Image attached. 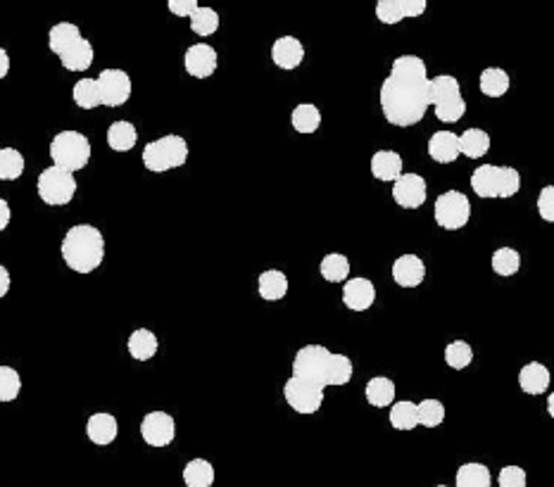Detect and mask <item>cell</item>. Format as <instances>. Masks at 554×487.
I'll list each match as a JSON object with an SVG mask.
<instances>
[{
	"label": "cell",
	"instance_id": "obj_1",
	"mask_svg": "<svg viewBox=\"0 0 554 487\" xmlns=\"http://www.w3.org/2000/svg\"><path fill=\"white\" fill-rule=\"evenodd\" d=\"M431 107L429 69L422 57H397L381 86V110L388 124L407 129L419 124Z\"/></svg>",
	"mask_w": 554,
	"mask_h": 487
},
{
	"label": "cell",
	"instance_id": "obj_2",
	"mask_svg": "<svg viewBox=\"0 0 554 487\" xmlns=\"http://www.w3.org/2000/svg\"><path fill=\"white\" fill-rule=\"evenodd\" d=\"M353 362L350 356L335 355L322 345H307L297 350L293 359V378L312 385H319L322 390L335 385H347L353 381Z\"/></svg>",
	"mask_w": 554,
	"mask_h": 487
},
{
	"label": "cell",
	"instance_id": "obj_3",
	"mask_svg": "<svg viewBox=\"0 0 554 487\" xmlns=\"http://www.w3.org/2000/svg\"><path fill=\"white\" fill-rule=\"evenodd\" d=\"M105 238L91 224H76L63 238V259L76 274H91L102 264Z\"/></svg>",
	"mask_w": 554,
	"mask_h": 487
},
{
	"label": "cell",
	"instance_id": "obj_4",
	"mask_svg": "<svg viewBox=\"0 0 554 487\" xmlns=\"http://www.w3.org/2000/svg\"><path fill=\"white\" fill-rule=\"evenodd\" d=\"M471 188L479 198H514L521 190V174L514 167L483 164L471 174Z\"/></svg>",
	"mask_w": 554,
	"mask_h": 487
},
{
	"label": "cell",
	"instance_id": "obj_5",
	"mask_svg": "<svg viewBox=\"0 0 554 487\" xmlns=\"http://www.w3.org/2000/svg\"><path fill=\"white\" fill-rule=\"evenodd\" d=\"M186 160H189V143L177 133L158 138L143 148V164L152 174H164V171L183 167Z\"/></svg>",
	"mask_w": 554,
	"mask_h": 487
},
{
	"label": "cell",
	"instance_id": "obj_6",
	"mask_svg": "<svg viewBox=\"0 0 554 487\" xmlns=\"http://www.w3.org/2000/svg\"><path fill=\"white\" fill-rule=\"evenodd\" d=\"M431 105L435 110V117L445 122V124L460 122L466 114V102L462 98L460 82L450 74L431 79Z\"/></svg>",
	"mask_w": 554,
	"mask_h": 487
},
{
	"label": "cell",
	"instance_id": "obj_7",
	"mask_svg": "<svg viewBox=\"0 0 554 487\" xmlns=\"http://www.w3.org/2000/svg\"><path fill=\"white\" fill-rule=\"evenodd\" d=\"M51 157L53 164L64 171H79L89 164L91 160V143L89 138L79 131H60L51 141Z\"/></svg>",
	"mask_w": 554,
	"mask_h": 487
},
{
	"label": "cell",
	"instance_id": "obj_8",
	"mask_svg": "<svg viewBox=\"0 0 554 487\" xmlns=\"http://www.w3.org/2000/svg\"><path fill=\"white\" fill-rule=\"evenodd\" d=\"M38 198L51 207H64L74 200L76 195V179L74 174L64 171L60 167H48L41 171L36 183Z\"/></svg>",
	"mask_w": 554,
	"mask_h": 487
},
{
	"label": "cell",
	"instance_id": "obj_9",
	"mask_svg": "<svg viewBox=\"0 0 554 487\" xmlns=\"http://www.w3.org/2000/svg\"><path fill=\"white\" fill-rule=\"evenodd\" d=\"M433 209L435 221L445 231H460L471 219V202L464 193H457V190H445L442 195H438Z\"/></svg>",
	"mask_w": 554,
	"mask_h": 487
},
{
	"label": "cell",
	"instance_id": "obj_10",
	"mask_svg": "<svg viewBox=\"0 0 554 487\" xmlns=\"http://www.w3.org/2000/svg\"><path fill=\"white\" fill-rule=\"evenodd\" d=\"M95 83L101 93V105L121 107L131 98V76L124 69H102Z\"/></svg>",
	"mask_w": 554,
	"mask_h": 487
},
{
	"label": "cell",
	"instance_id": "obj_11",
	"mask_svg": "<svg viewBox=\"0 0 554 487\" xmlns=\"http://www.w3.org/2000/svg\"><path fill=\"white\" fill-rule=\"evenodd\" d=\"M284 397L288 402V406L297 414H316L324 404V390L319 385H312V383L297 381L290 375L284 385Z\"/></svg>",
	"mask_w": 554,
	"mask_h": 487
},
{
	"label": "cell",
	"instance_id": "obj_12",
	"mask_svg": "<svg viewBox=\"0 0 554 487\" xmlns=\"http://www.w3.org/2000/svg\"><path fill=\"white\" fill-rule=\"evenodd\" d=\"M141 437L151 447H167L177 437V424L167 412L145 414V419L141 421Z\"/></svg>",
	"mask_w": 554,
	"mask_h": 487
},
{
	"label": "cell",
	"instance_id": "obj_13",
	"mask_svg": "<svg viewBox=\"0 0 554 487\" xmlns=\"http://www.w3.org/2000/svg\"><path fill=\"white\" fill-rule=\"evenodd\" d=\"M429 198L426 179L419 174H403L393 183V200L404 209H419Z\"/></svg>",
	"mask_w": 554,
	"mask_h": 487
},
{
	"label": "cell",
	"instance_id": "obj_14",
	"mask_svg": "<svg viewBox=\"0 0 554 487\" xmlns=\"http://www.w3.org/2000/svg\"><path fill=\"white\" fill-rule=\"evenodd\" d=\"M426 0H381L376 5V19L381 24H400L407 17H422Z\"/></svg>",
	"mask_w": 554,
	"mask_h": 487
},
{
	"label": "cell",
	"instance_id": "obj_15",
	"mask_svg": "<svg viewBox=\"0 0 554 487\" xmlns=\"http://www.w3.org/2000/svg\"><path fill=\"white\" fill-rule=\"evenodd\" d=\"M217 64H219V57L217 51L208 44H196L190 45L186 55H183V67L190 76L196 79H209V76L217 72Z\"/></svg>",
	"mask_w": 554,
	"mask_h": 487
},
{
	"label": "cell",
	"instance_id": "obj_16",
	"mask_svg": "<svg viewBox=\"0 0 554 487\" xmlns=\"http://www.w3.org/2000/svg\"><path fill=\"white\" fill-rule=\"evenodd\" d=\"M376 302V287L369 278H347L343 286V305L353 312H366Z\"/></svg>",
	"mask_w": 554,
	"mask_h": 487
},
{
	"label": "cell",
	"instance_id": "obj_17",
	"mask_svg": "<svg viewBox=\"0 0 554 487\" xmlns=\"http://www.w3.org/2000/svg\"><path fill=\"white\" fill-rule=\"evenodd\" d=\"M426 278V264L422 257L403 255L393 262V281L400 287H419Z\"/></svg>",
	"mask_w": 554,
	"mask_h": 487
},
{
	"label": "cell",
	"instance_id": "obj_18",
	"mask_svg": "<svg viewBox=\"0 0 554 487\" xmlns=\"http://www.w3.org/2000/svg\"><path fill=\"white\" fill-rule=\"evenodd\" d=\"M271 60L278 69H297L305 60L303 44L293 36H281L271 45Z\"/></svg>",
	"mask_w": 554,
	"mask_h": 487
},
{
	"label": "cell",
	"instance_id": "obj_19",
	"mask_svg": "<svg viewBox=\"0 0 554 487\" xmlns=\"http://www.w3.org/2000/svg\"><path fill=\"white\" fill-rule=\"evenodd\" d=\"M86 435H89V440L93 444L105 447V444H112L114 440H117V435H120V424H117L112 414L98 412L93 414L89 424H86Z\"/></svg>",
	"mask_w": 554,
	"mask_h": 487
},
{
	"label": "cell",
	"instance_id": "obj_20",
	"mask_svg": "<svg viewBox=\"0 0 554 487\" xmlns=\"http://www.w3.org/2000/svg\"><path fill=\"white\" fill-rule=\"evenodd\" d=\"M258 293L265 302H278L288 295V278L284 271L267 269L258 278Z\"/></svg>",
	"mask_w": 554,
	"mask_h": 487
},
{
	"label": "cell",
	"instance_id": "obj_21",
	"mask_svg": "<svg viewBox=\"0 0 554 487\" xmlns=\"http://www.w3.org/2000/svg\"><path fill=\"white\" fill-rule=\"evenodd\" d=\"M429 155L438 164H450L460 157V141L457 133L452 131H438L431 136L429 141Z\"/></svg>",
	"mask_w": 554,
	"mask_h": 487
},
{
	"label": "cell",
	"instance_id": "obj_22",
	"mask_svg": "<svg viewBox=\"0 0 554 487\" xmlns=\"http://www.w3.org/2000/svg\"><path fill=\"white\" fill-rule=\"evenodd\" d=\"M372 174L378 181L395 183L403 176V157L393 151H378L372 157Z\"/></svg>",
	"mask_w": 554,
	"mask_h": 487
},
{
	"label": "cell",
	"instance_id": "obj_23",
	"mask_svg": "<svg viewBox=\"0 0 554 487\" xmlns=\"http://www.w3.org/2000/svg\"><path fill=\"white\" fill-rule=\"evenodd\" d=\"M519 385L526 394H542L548 393L549 387V369L545 364L533 362L526 364L521 371H519Z\"/></svg>",
	"mask_w": 554,
	"mask_h": 487
},
{
	"label": "cell",
	"instance_id": "obj_24",
	"mask_svg": "<svg viewBox=\"0 0 554 487\" xmlns=\"http://www.w3.org/2000/svg\"><path fill=\"white\" fill-rule=\"evenodd\" d=\"M126 347H129V355H131L136 362H148V359L158 355L160 343L158 336L152 331H148V328H136V331L129 336Z\"/></svg>",
	"mask_w": 554,
	"mask_h": 487
},
{
	"label": "cell",
	"instance_id": "obj_25",
	"mask_svg": "<svg viewBox=\"0 0 554 487\" xmlns=\"http://www.w3.org/2000/svg\"><path fill=\"white\" fill-rule=\"evenodd\" d=\"M82 41V32L79 26L72 24V22H60L48 32V48L55 53L57 57L63 55L64 51H70L72 45Z\"/></svg>",
	"mask_w": 554,
	"mask_h": 487
},
{
	"label": "cell",
	"instance_id": "obj_26",
	"mask_svg": "<svg viewBox=\"0 0 554 487\" xmlns=\"http://www.w3.org/2000/svg\"><path fill=\"white\" fill-rule=\"evenodd\" d=\"M364 397L369 404L378 406V409L393 406L395 404V383L391 378H385V375H376V378L366 383Z\"/></svg>",
	"mask_w": 554,
	"mask_h": 487
},
{
	"label": "cell",
	"instance_id": "obj_27",
	"mask_svg": "<svg viewBox=\"0 0 554 487\" xmlns=\"http://www.w3.org/2000/svg\"><path fill=\"white\" fill-rule=\"evenodd\" d=\"M93 45L86 41V38H82L79 44H74L70 48V51H64L63 55H60V63H63L64 69H70V72H86V69L93 64Z\"/></svg>",
	"mask_w": 554,
	"mask_h": 487
},
{
	"label": "cell",
	"instance_id": "obj_28",
	"mask_svg": "<svg viewBox=\"0 0 554 487\" xmlns=\"http://www.w3.org/2000/svg\"><path fill=\"white\" fill-rule=\"evenodd\" d=\"M186 487H212L215 485V466L208 459H190L183 469Z\"/></svg>",
	"mask_w": 554,
	"mask_h": 487
},
{
	"label": "cell",
	"instance_id": "obj_29",
	"mask_svg": "<svg viewBox=\"0 0 554 487\" xmlns=\"http://www.w3.org/2000/svg\"><path fill=\"white\" fill-rule=\"evenodd\" d=\"M510 74L500 67H488L481 72V82L479 88L481 93L488 95V98H502L507 91H510Z\"/></svg>",
	"mask_w": 554,
	"mask_h": 487
},
{
	"label": "cell",
	"instance_id": "obj_30",
	"mask_svg": "<svg viewBox=\"0 0 554 487\" xmlns=\"http://www.w3.org/2000/svg\"><path fill=\"white\" fill-rule=\"evenodd\" d=\"M457 141H460V155L471 157V160H479L491 151V136L483 129H466L462 136H457Z\"/></svg>",
	"mask_w": 554,
	"mask_h": 487
},
{
	"label": "cell",
	"instance_id": "obj_31",
	"mask_svg": "<svg viewBox=\"0 0 554 487\" xmlns=\"http://www.w3.org/2000/svg\"><path fill=\"white\" fill-rule=\"evenodd\" d=\"M454 478H457V487H492L491 469L485 463H462Z\"/></svg>",
	"mask_w": 554,
	"mask_h": 487
},
{
	"label": "cell",
	"instance_id": "obj_32",
	"mask_svg": "<svg viewBox=\"0 0 554 487\" xmlns=\"http://www.w3.org/2000/svg\"><path fill=\"white\" fill-rule=\"evenodd\" d=\"M136 141H139V131L131 122H114L108 129V145L114 152L131 151Z\"/></svg>",
	"mask_w": 554,
	"mask_h": 487
},
{
	"label": "cell",
	"instance_id": "obj_33",
	"mask_svg": "<svg viewBox=\"0 0 554 487\" xmlns=\"http://www.w3.org/2000/svg\"><path fill=\"white\" fill-rule=\"evenodd\" d=\"M290 122H293V129L297 133H315L319 126H322V112L319 107L312 105V102H303L297 105L290 114Z\"/></svg>",
	"mask_w": 554,
	"mask_h": 487
},
{
	"label": "cell",
	"instance_id": "obj_34",
	"mask_svg": "<svg viewBox=\"0 0 554 487\" xmlns=\"http://www.w3.org/2000/svg\"><path fill=\"white\" fill-rule=\"evenodd\" d=\"M319 271H322V276L328 283H345L347 276H350V259L345 255L331 252V255L322 259Z\"/></svg>",
	"mask_w": 554,
	"mask_h": 487
},
{
	"label": "cell",
	"instance_id": "obj_35",
	"mask_svg": "<svg viewBox=\"0 0 554 487\" xmlns=\"http://www.w3.org/2000/svg\"><path fill=\"white\" fill-rule=\"evenodd\" d=\"M24 174V155L15 148H0V181H15Z\"/></svg>",
	"mask_w": 554,
	"mask_h": 487
},
{
	"label": "cell",
	"instance_id": "obj_36",
	"mask_svg": "<svg viewBox=\"0 0 554 487\" xmlns=\"http://www.w3.org/2000/svg\"><path fill=\"white\" fill-rule=\"evenodd\" d=\"M391 425L395 431H414L416 425H419L414 402H395L391 406Z\"/></svg>",
	"mask_w": 554,
	"mask_h": 487
},
{
	"label": "cell",
	"instance_id": "obj_37",
	"mask_svg": "<svg viewBox=\"0 0 554 487\" xmlns=\"http://www.w3.org/2000/svg\"><path fill=\"white\" fill-rule=\"evenodd\" d=\"M492 271L498 276H514L519 274V269H521V255H519L514 248H500V250H495V255H492Z\"/></svg>",
	"mask_w": 554,
	"mask_h": 487
},
{
	"label": "cell",
	"instance_id": "obj_38",
	"mask_svg": "<svg viewBox=\"0 0 554 487\" xmlns=\"http://www.w3.org/2000/svg\"><path fill=\"white\" fill-rule=\"evenodd\" d=\"M72 98L82 110H95L101 107V93H98V83L95 79H82L72 88Z\"/></svg>",
	"mask_w": 554,
	"mask_h": 487
},
{
	"label": "cell",
	"instance_id": "obj_39",
	"mask_svg": "<svg viewBox=\"0 0 554 487\" xmlns=\"http://www.w3.org/2000/svg\"><path fill=\"white\" fill-rule=\"evenodd\" d=\"M190 29L196 36L208 38L219 29V15L212 7H198L196 15L190 17Z\"/></svg>",
	"mask_w": 554,
	"mask_h": 487
},
{
	"label": "cell",
	"instance_id": "obj_40",
	"mask_svg": "<svg viewBox=\"0 0 554 487\" xmlns=\"http://www.w3.org/2000/svg\"><path fill=\"white\" fill-rule=\"evenodd\" d=\"M416 419L423 428H438L445 421V406L438 400H423L416 404Z\"/></svg>",
	"mask_w": 554,
	"mask_h": 487
},
{
	"label": "cell",
	"instance_id": "obj_41",
	"mask_svg": "<svg viewBox=\"0 0 554 487\" xmlns=\"http://www.w3.org/2000/svg\"><path fill=\"white\" fill-rule=\"evenodd\" d=\"M445 362L450 369H466L469 364L473 362V350L471 345L464 343V340H454V343H450L445 347Z\"/></svg>",
	"mask_w": 554,
	"mask_h": 487
},
{
	"label": "cell",
	"instance_id": "obj_42",
	"mask_svg": "<svg viewBox=\"0 0 554 487\" xmlns=\"http://www.w3.org/2000/svg\"><path fill=\"white\" fill-rule=\"evenodd\" d=\"M22 390V378L13 366H0V402L17 400Z\"/></svg>",
	"mask_w": 554,
	"mask_h": 487
},
{
	"label": "cell",
	"instance_id": "obj_43",
	"mask_svg": "<svg viewBox=\"0 0 554 487\" xmlns=\"http://www.w3.org/2000/svg\"><path fill=\"white\" fill-rule=\"evenodd\" d=\"M500 487H526V471L521 466H504L498 475Z\"/></svg>",
	"mask_w": 554,
	"mask_h": 487
},
{
	"label": "cell",
	"instance_id": "obj_44",
	"mask_svg": "<svg viewBox=\"0 0 554 487\" xmlns=\"http://www.w3.org/2000/svg\"><path fill=\"white\" fill-rule=\"evenodd\" d=\"M538 214L542 221H554V186H545L538 195Z\"/></svg>",
	"mask_w": 554,
	"mask_h": 487
},
{
	"label": "cell",
	"instance_id": "obj_45",
	"mask_svg": "<svg viewBox=\"0 0 554 487\" xmlns=\"http://www.w3.org/2000/svg\"><path fill=\"white\" fill-rule=\"evenodd\" d=\"M167 7H170L171 15H177V17H193L196 15V10L200 5H198L196 0H170L167 3Z\"/></svg>",
	"mask_w": 554,
	"mask_h": 487
},
{
	"label": "cell",
	"instance_id": "obj_46",
	"mask_svg": "<svg viewBox=\"0 0 554 487\" xmlns=\"http://www.w3.org/2000/svg\"><path fill=\"white\" fill-rule=\"evenodd\" d=\"M10 219H13L10 205H7V200H3V198H0V231H5L7 224H10Z\"/></svg>",
	"mask_w": 554,
	"mask_h": 487
},
{
	"label": "cell",
	"instance_id": "obj_47",
	"mask_svg": "<svg viewBox=\"0 0 554 487\" xmlns=\"http://www.w3.org/2000/svg\"><path fill=\"white\" fill-rule=\"evenodd\" d=\"M7 290H10V274L7 269L0 264V297H5Z\"/></svg>",
	"mask_w": 554,
	"mask_h": 487
},
{
	"label": "cell",
	"instance_id": "obj_48",
	"mask_svg": "<svg viewBox=\"0 0 554 487\" xmlns=\"http://www.w3.org/2000/svg\"><path fill=\"white\" fill-rule=\"evenodd\" d=\"M7 72H10V57H7L5 48H0V82L5 79Z\"/></svg>",
	"mask_w": 554,
	"mask_h": 487
},
{
	"label": "cell",
	"instance_id": "obj_49",
	"mask_svg": "<svg viewBox=\"0 0 554 487\" xmlns=\"http://www.w3.org/2000/svg\"><path fill=\"white\" fill-rule=\"evenodd\" d=\"M548 414L549 416H554V394H549L548 397Z\"/></svg>",
	"mask_w": 554,
	"mask_h": 487
},
{
	"label": "cell",
	"instance_id": "obj_50",
	"mask_svg": "<svg viewBox=\"0 0 554 487\" xmlns=\"http://www.w3.org/2000/svg\"><path fill=\"white\" fill-rule=\"evenodd\" d=\"M435 487H447V485H435Z\"/></svg>",
	"mask_w": 554,
	"mask_h": 487
}]
</instances>
